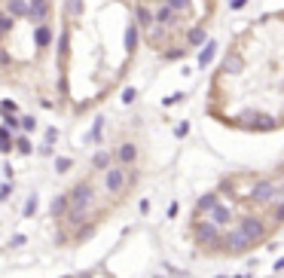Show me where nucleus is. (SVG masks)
<instances>
[{"label":"nucleus","mask_w":284,"mask_h":278,"mask_svg":"<svg viewBox=\"0 0 284 278\" xmlns=\"http://www.w3.org/2000/svg\"><path fill=\"white\" fill-rule=\"evenodd\" d=\"M281 196H284V184L278 181V175L254 178L251 189H247V205L251 208H272V202H278Z\"/></svg>","instance_id":"nucleus-1"},{"label":"nucleus","mask_w":284,"mask_h":278,"mask_svg":"<svg viewBox=\"0 0 284 278\" xmlns=\"http://www.w3.org/2000/svg\"><path fill=\"white\" fill-rule=\"evenodd\" d=\"M189 232H192V241L199 245V251H205V254H220V235H223L220 223H214L211 217H196Z\"/></svg>","instance_id":"nucleus-2"},{"label":"nucleus","mask_w":284,"mask_h":278,"mask_svg":"<svg viewBox=\"0 0 284 278\" xmlns=\"http://www.w3.org/2000/svg\"><path fill=\"white\" fill-rule=\"evenodd\" d=\"M236 227L254 241V245H263L266 238H269L272 232H275V227L269 220H266L263 214H238V220H236Z\"/></svg>","instance_id":"nucleus-3"},{"label":"nucleus","mask_w":284,"mask_h":278,"mask_svg":"<svg viewBox=\"0 0 284 278\" xmlns=\"http://www.w3.org/2000/svg\"><path fill=\"white\" fill-rule=\"evenodd\" d=\"M138 181V175L126 165H113L104 171V189L110 196H126V189H132V184Z\"/></svg>","instance_id":"nucleus-4"},{"label":"nucleus","mask_w":284,"mask_h":278,"mask_svg":"<svg viewBox=\"0 0 284 278\" xmlns=\"http://www.w3.org/2000/svg\"><path fill=\"white\" fill-rule=\"evenodd\" d=\"M67 196H70V205H86V208H92L95 199H98V189L92 186V181H77L74 186L67 189Z\"/></svg>","instance_id":"nucleus-5"},{"label":"nucleus","mask_w":284,"mask_h":278,"mask_svg":"<svg viewBox=\"0 0 284 278\" xmlns=\"http://www.w3.org/2000/svg\"><path fill=\"white\" fill-rule=\"evenodd\" d=\"M217 205H220V189H211V193H205V196L196 199V208H192V214H196V217H208Z\"/></svg>","instance_id":"nucleus-6"},{"label":"nucleus","mask_w":284,"mask_h":278,"mask_svg":"<svg viewBox=\"0 0 284 278\" xmlns=\"http://www.w3.org/2000/svg\"><path fill=\"white\" fill-rule=\"evenodd\" d=\"M113 153H116V165L132 168V165L138 162V144H135V141H119V147H116Z\"/></svg>","instance_id":"nucleus-7"},{"label":"nucleus","mask_w":284,"mask_h":278,"mask_svg":"<svg viewBox=\"0 0 284 278\" xmlns=\"http://www.w3.org/2000/svg\"><path fill=\"white\" fill-rule=\"evenodd\" d=\"M153 12H156V22L165 25V28H177V25H181V15H184V12H177L171 3H159Z\"/></svg>","instance_id":"nucleus-8"},{"label":"nucleus","mask_w":284,"mask_h":278,"mask_svg":"<svg viewBox=\"0 0 284 278\" xmlns=\"http://www.w3.org/2000/svg\"><path fill=\"white\" fill-rule=\"evenodd\" d=\"M278 126H284V123H278L275 116H266V113H257L251 123H244L241 129H247V132H275Z\"/></svg>","instance_id":"nucleus-9"},{"label":"nucleus","mask_w":284,"mask_h":278,"mask_svg":"<svg viewBox=\"0 0 284 278\" xmlns=\"http://www.w3.org/2000/svg\"><path fill=\"white\" fill-rule=\"evenodd\" d=\"M208 217L214 220V223H220L223 230H226V227H233V223L238 220V217H236V211H233V208H229L226 202H220V205H217V208H214V211H211Z\"/></svg>","instance_id":"nucleus-10"},{"label":"nucleus","mask_w":284,"mask_h":278,"mask_svg":"<svg viewBox=\"0 0 284 278\" xmlns=\"http://www.w3.org/2000/svg\"><path fill=\"white\" fill-rule=\"evenodd\" d=\"M86 220H89V208L86 205H70V211H67V217L61 223H67L70 230H77V227H83Z\"/></svg>","instance_id":"nucleus-11"},{"label":"nucleus","mask_w":284,"mask_h":278,"mask_svg":"<svg viewBox=\"0 0 284 278\" xmlns=\"http://www.w3.org/2000/svg\"><path fill=\"white\" fill-rule=\"evenodd\" d=\"M113 162H116V153L107 150V147H101V150L92 156V168H95V171H107V168H113Z\"/></svg>","instance_id":"nucleus-12"},{"label":"nucleus","mask_w":284,"mask_h":278,"mask_svg":"<svg viewBox=\"0 0 284 278\" xmlns=\"http://www.w3.org/2000/svg\"><path fill=\"white\" fill-rule=\"evenodd\" d=\"M67 211H70V196H67V193H61V196H55V199H52V205H49V214L55 217V220H64V217H67Z\"/></svg>","instance_id":"nucleus-13"},{"label":"nucleus","mask_w":284,"mask_h":278,"mask_svg":"<svg viewBox=\"0 0 284 278\" xmlns=\"http://www.w3.org/2000/svg\"><path fill=\"white\" fill-rule=\"evenodd\" d=\"M49 0H40V3H31V12H28V22L31 25H43L46 22V15H49Z\"/></svg>","instance_id":"nucleus-14"},{"label":"nucleus","mask_w":284,"mask_h":278,"mask_svg":"<svg viewBox=\"0 0 284 278\" xmlns=\"http://www.w3.org/2000/svg\"><path fill=\"white\" fill-rule=\"evenodd\" d=\"M6 12L12 15V19H28L31 0H6Z\"/></svg>","instance_id":"nucleus-15"},{"label":"nucleus","mask_w":284,"mask_h":278,"mask_svg":"<svg viewBox=\"0 0 284 278\" xmlns=\"http://www.w3.org/2000/svg\"><path fill=\"white\" fill-rule=\"evenodd\" d=\"M95 232H98V223H95V220H89L86 227H77V230H74V241H77V245H83V241H89Z\"/></svg>","instance_id":"nucleus-16"},{"label":"nucleus","mask_w":284,"mask_h":278,"mask_svg":"<svg viewBox=\"0 0 284 278\" xmlns=\"http://www.w3.org/2000/svg\"><path fill=\"white\" fill-rule=\"evenodd\" d=\"M241 67H244V58L238 55V52H229L226 61H223V74H238Z\"/></svg>","instance_id":"nucleus-17"},{"label":"nucleus","mask_w":284,"mask_h":278,"mask_svg":"<svg viewBox=\"0 0 284 278\" xmlns=\"http://www.w3.org/2000/svg\"><path fill=\"white\" fill-rule=\"evenodd\" d=\"M184 40H187V46H202V43H208V40H205V25H196V28H189Z\"/></svg>","instance_id":"nucleus-18"},{"label":"nucleus","mask_w":284,"mask_h":278,"mask_svg":"<svg viewBox=\"0 0 284 278\" xmlns=\"http://www.w3.org/2000/svg\"><path fill=\"white\" fill-rule=\"evenodd\" d=\"M34 43H37L40 49H46L52 43V28L49 25H37V31H34Z\"/></svg>","instance_id":"nucleus-19"},{"label":"nucleus","mask_w":284,"mask_h":278,"mask_svg":"<svg viewBox=\"0 0 284 278\" xmlns=\"http://www.w3.org/2000/svg\"><path fill=\"white\" fill-rule=\"evenodd\" d=\"M214 55H217V43H214V40H208V43H205V49L199 52V67H208L211 61H214Z\"/></svg>","instance_id":"nucleus-20"},{"label":"nucleus","mask_w":284,"mask_h":278,"mask_svg":"<svg viewBox=\"0 0 284 278\" xmlns=\"http://www.w3.org/2000/svg\"><path fill=\"white\" fill-rule=\"evenodd\" d=\"M101 129H104V116H95L92 132L86 135V144H98V141H101Z\"/></svg>","instance_id":"nucleus-21"},{"label":"nucleus","mask_w":284,"mask_h":278,"mask_svg":"<svg viewBox=\"0 0 284 278\" xmlns=\"http://www.w3.org/2000/svg\"><path fill=\"white\" fill-rule=\"evenodd\" d=\"M135 49H138V28L129 25L126 28V52H129V55H135Z\"/></svg>","instance_id":"nucleus-22"},{"label":"nucleus","mask_w":284,"mask_h":278,"mask_svg":"<svg viewBox=\"0 0 284 278\" xmlns=\"http://www.w3.org/2000/svg\"><path fill=\"white\" fill-rule=\"evenodd\" d=\"M67 37H70V34H67V28L61 31V37H58V58H61V64L67 61V52H70V43H67Z\"/></svg>","instance_id":"nucleus-23"},{"label":"nucleus","mask_w":284,"mask_h":278,"mask_svg":"<svg viewBox=\"0 0 284 278\" xmlns=\"http://www.w3.org/2000/svg\"><path fill=\"white\" fill-rule=\"evenodd\" d=\"M15 153H22V156H31V153H34V144L28 141L25 135H19V138H15Z\"/></svg>","instance_id":"nucleus-24"},{"label":"nucleus","mask_w":284,"mask_h":278,"mask_svg":"<svg viewBox=\"0 0 284 278\" xmlns=\"http://www.w3.org/2000/svg\"><path fill=\"white\" fill-rule=\"evenodd\" d=\"M37 205H40L37 193H31V196H28V202H25V211H22V217H34V214H37Z\"/></svg>","instance_id":"nucleus-25"},{"label":"nucleus","mask_w":284,"mask_h":278,"mask_svg":"<svg viewBox=\"0 0 284 278\" xmlns=\"http://www.w3.org/2000/svg\"><path fill=\"white\" fill-rule=\"evenodd\" d=\"M70 168H74V159H67V156H58V159H55V171H58V175H67Z\"/></svg>","instance_id":"nucleus-26"},{"label":"nucleus","mask_w":284,"mask_h":278,"mask_svg":"<svg viewBox=\"0 0 284 278\" xmlns=\"http://www.w3.org/2000/svg\"><path fill=\"white\" fill-rule=\"evenodd\" d=\"M165 3H171L177 12H184V15H189V12H192V3H189V0H165Z\"/></svg>","instance_id":"nucleus-27"},{"label":"nucleus","mask_w":284,"mask_h":278,"mask_svg":"<svg viewBox=\"0 0 284 278\" xmlns=\"http://www.w3.org/2000/svg\"><path fill=\"white\" fill-rule=\"evenodd\" d=\"M3 126H9L12 132H19V129H22V119L15 116V113H3Z\"/></svg>","instance_id":"nucleus-28"},{"label":"nucleus","mask_w":284,"mask_h":278,"mask_svg":"<svg viewBox=\"0 0 284 278\" xmlns=\"http://www.w3.org/2000/svg\"><path fill=\"white\" fill-rule=\"evenodd\" d=\"M0 113H19V104H15L12 98H3L0 101Z\"/></svg>","instance_id":"nucleus-29"},{"label":"nucleus","mask_w":284,"mask_h":278,"mask_svg":"<svg viewBox=\"0 0 284 278\" xmlns=\"http://www.w3.org/2000/svg\"><path fill=\"white\" fill-rule=\"evenodd\" d=\"M12 31V15H0V37Z\"/></svg>","instance_id":"nucleus-30"},{"label":"nucleus","mask_w":284,"mask_h":278,"mask_svg":"<svg viewBox=\"0 0 284 278\" xmlns=\"http://www.w3.org/2000/svg\"><path fill=\"white\" fill-rule=\"evenodd\" d=\"M187 55V49H168V52H162V58L165 61H174V58H184Z\"/></svg>","instance_id":"nucleus-31"},{"label":"nucleus","mask_w":284,"mask_h":278,"mask_svg":"<svg viewBox=\"0 0 284 278\" xmlns=\"http://www.w3.org/2000/svg\"><path fill=\"white\" fill-rule=\"evenodd\" d=\"M67 12H70V15L77 19V15L83 12V0H67Z\"/></svg>","instance_id":"nucleus-32"},{"label":"nucleus","mask_w":284,"mask_h":278,"mask_svg":"<svg viewBox=\"0 0 284 278\" xmlns=\"http://www.w3.org/2000/svg\"><path fill=\"white\" fill-rule=\"evenodd\" d=\"M22 129L25 132H37V116H22Z\"/></svg>","instance_id":"nucleus-33"},{"label":"nucleus","mask_w":284,"mask_h":278,"mask_svg":"<svg viewBox=\"0 0 284 278\" xmlns=\"http://www.w3.org/2000/svg\"><path fill=\"white\" fill-rule=\"evenodd\" d=\"M12 189H15V186H12V181H6L3 186H0V202H6V199L12 196Z\"/></svg>","instance_id":"nucleus-34"},{"label":"nucleus","mask_w":284,"mask_h":278,"mask_svg":"<svg viewBox=\"0 0 284 278\" xmlns=\"http://www.w3.org/2000/svg\"><path fill=\"white\" fill-rule=\"evenodd\" d=\"M25 241H28V235H22V232H19V235H12V238H9V248H22Z\"/></svg>","instance_id":"nucleus-35"},{"label":"nucleus","mask_w":284,"mask_h":278,"mask_svg":"<svg viewBox=\"0 0 284 278\" xmlns=\"http://www.w3.org/2000/svg\"><path fill=\"white\" fill-rule=\"evenodd\" d=\"M187 132H189V123H181V126L174 129V135H177V138H187Z\"/></svg>","instance_id":"nucleus-36"},{"label":"nucleus","mask_w":284,"mask_h":278,"mask_svg":"<svg viewBox=\"0 0 284 278\" xmlns=\"http://www.w3.org/2000/svg\"><path fill=\"white\" fill-rule=\"evenodd\" d=\"M135 98H138V92H135V89H126V92H122V101H126V104H132Z\"/></svg>","instance_id":"nucleus-37"},{"label":"nucleus","mask_w":284,"mask_h":278,"mask_svg":"<svg viewBox=\"0 0 284 278\" xmlns=\"http://www.w3.org/2000/svg\"><path fill=\"white\" fill-rule=\"evenodd\" d=\"M55 138H58V129H55V126H49V129H46V141L52 144V141H55Z\"/></svg>","instance_id":"nucleus-38"},{"label":"nucleus","mask_w":284,"mask_h":278,"mask_svg":"<svg viewBox=\"0 0 284 278\" xmlns=\"http://www.w3.org/2000/svg\"><path fill=\"white\" fill-rule=\"evenodd\" d=\"M138 211H141V214H150V202H147V199H141V205H138Z\"/></svg>","instance_id":"nucleus-39"},{"label":"nucleus","mask_w":284,"mask_h":278,"mask_svg":"<svg viewBox=\"0 0 284 278\" xmlns=\"http://www.w3.org/2000/svg\"><path fill=\"white\" fill-rule=\"evenodd\" d=\"M184 98H187L184 92H177V95H171V98H165V104H177V101H184Z\"/></svg>","instance_id":"nucleus-40"},{"label":"nucleus","mask_w":284,"mask_h":278,"mask_svg":"<svg viewBox=\"0 0 284 278\" xmlns=\"http://www.w3.org/2000/svg\"><path fill=\"white\" fill-rule=\"evenodd\" d=\"M247 3V0H229V9H241Z\"/></svg>","instance_id":"nucleus-41"},{"label":"nucleus","mask_w":284,"mask_h":278,"mask_svg":"<svg viewBox=\"0 0 284 278\" xmlns=\"http://www.w3.org/2000/svg\"><path fill=\"white\" fill-rule=\"evenodd\" d=\"M275 272H284V257H281L278 263H275Z\"/></svg>","instance_id":"nucleus-42"},{"label":"nucleus","mask_w":284,"mask_h":278,"mask_svg":"<svg viewBox=\"0 0 284 278\" xmlns=\"http://www.w3.org/2000/svg\"><path fill=\"white\" fill-rule=\"evenodd\" d=\"M61 278H80V275H61Z\"/></svg>","instance_id":"nucleus-43"},{"label":"nucleus","mask_w":284,"mask_h":278,"mask_svg":"<svg viewBox=\"0 0 284 278\" xmlns=\"http://www.w3.org/2000/svg\"><path fill=\"white\" fill-rule=\"evenodd\" d=\"M31 3H40V0H31Z\"/></svg>","instance_id":"nucleus-44"},{"label":"nucleus","mask_w":284,"mask_h":278,"mask_svg":"<svg viewBox=\"0 0 284 278\" xmlns=\"http://www.w3.org/2000/svg\"><path fill=\"white\" fill-rule=\"evenodd\" d=\"M217 278H226V275H217Z\"/></svg>","instance_id":"nucleus-45"},{"label":"nucleus","mask_w":284,"mask_h":278,"mask_svg":"<svg viewBox=\"0 0 284 278\" xmlns=\"http://www.w3.org/2000/svg\"><path fill=\"white\" fill-rule=\"evenodd\" d=\"M281 175H284V168H281Z\"/></svg>","instance_id":"nucleus-46"}]
</instances>
